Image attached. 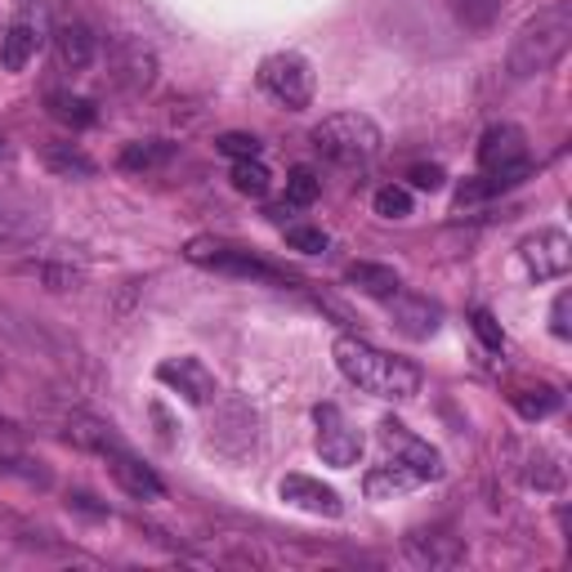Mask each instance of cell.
Returning <instances> with one entry per match:
<instances>
[{"instance_id":"1","label":"cell","mask_w":572,"mask_h":572,"mask_svg":"<svg viewBox=\"0 0 572 572\" xmlns=\"http://www.w3.org/2000/svg\"><path fill=\"white\" fill-rule=\"evenodd\" d=\"M332 358H336V367H341V376L349 385H358L363 394L385 398V403L416 398L421 394V381H425L416 363L394 358V354H385V349H376V345H367L358 336H341L336 349H332Z\"/></svg>"},{"instance_id":"2","label":"cell","mask_w":572,"mask_h":572,"mask_svg":"<svg viewBox=\"0 0 572 572\" xmlns=\"http://www.w3.org/2000/svg\"><path fill=\"white\" fill-rule=\"evenodd\" d=\"M572 46V10L563 6H545L536 10L510 41V55H505V68L514 81H527V77H541L550 72Z\"/></svg>"},{"instance_id":"3","label":"cell","mask_w":572,"mask_h":572,"mask_svg":"<svg viewBox=\"0 0 572 572\" xmlns=\"http://www.w3.org/2000/svg\"><path fill=\"white\" fill-rule=\"evenodd\" d=\"M381 144H385L381 126L363 112H336V117L314 126V148L332 166H367L381 152Z\"/></svg>"},{"instance_id":"4","label":"cell","mask_w":572,"mask_h":572,"mask_svg":"<svg viewBox=\"0 0 572 572\" xmlns=\"http://www.w3.org/2000/svg\"><path fill=\"white\" fill-rule=\"evenodd\" d=\"M50 41H55L50 0H19L10 23H6V37H0V68H6V72H23Z\"/></svg>"},{"instance_id":"5","label":"cell","mask_w":572,"mask_h":572,"mask_svg":"<svg viewBox=\"0 0 572 572\" xmlns=\"http://www.w3.org/2000/svg\"><path fill=\"white\" fill-rule=\"evenodd\" d=\"M259 90L268 99H277L282 108H309L314 103V68L305 55H292V50H282V55H268L259 63Z\"/></svg>"},{"instance_id":"6","label":"cell","mask_w":572,"mask_h":572,"mask_svg":"<svg viewBox=\"0 0 572 572\" xmlns=\"http://www.w3.org/2000/svg\"><path fill=\"white\" fill-rule=\"evenodd\" d=\"M184 255H188L193 264H201V268H215V273L255 277V282H273V286H292V277H286L282 268L264 264L259 255H250V250H241V246L215 241V237H197V241H188V250H184Z\"/></svg>"},{"instance_id":"7","label":"cell","mask_w":572,"mask_h":572,"mask_svg":"<svg viewBox=\"0 0 572 572\" xmlns=\"http://www.w3.org/2000/svg\"><path fill=\"white\" fill-rule=\"evenodd\" d=\"M314 425H318V456H323L327 465H336V470L358 465V456H363V434L345 421V412H341L336 403H318V407H314Z\"/></svg>"},{"instance_id":"8","label":"cell","mask_w":572,"mask_h":572,"mask_svg":"<svg viewBox=\"0 0 572 572\" xmlns=\"http://www.w3.org/2000/svg\"><path fill=\"white\" fill-rule=\"evenodd\" d=\"M259 438V416L246 398H228L219 412H215V425H210V447L224 452V456H246Z\"/></svg>"},{"instance_id":"9","label":"cell","mask_w":572,"mask_h":572,"mask_svg":"<svg viewBox=\"0 0 572 572\" xmlns=\"http://www.w3.org/2000/svg\"><path fill=\"white\" fill-rule=\"evenodd\" d=\"M519 259H523V268H527L532 282H554L572 264V241H568L563 228H541V233H532L519 246Z\"/></svg>"},{"instance_id":"10","label":"cell","mask_w":572,"mask_h":572,"mask_svg":"<svg viewBox=\"0 0 572 572\" xmlns=\"http://www.w3.org/2000/svg\"><path fill=\"white\" fill-rule=\"evenodd\" d=\"M157 381L175 394H184L193 407H206L219 398V385H215V372L201 363V358H166L157 367Z\"/></svg>"},{"instance_id":"11","label":"cell","mask_w":572,"mask_h":572,"mask_svg":"<svg viewBox=\"0 0 572 572\" xmlns=\"http://www.w3.org/2000/svg\"><path fill=\"white\" fill-rule=\"evenodd\" d=\"M103 461H108V474L117 479V487H121L126 496H135V501H161V496H166V483L157 479V470L144 465L126 443L108 447Z\"/></svg>"},{"instance_id":"12","label":"cell","mask_w":572,"mask_h":572,"mask_svg":"<svg viewBox=\"0 0 572 572\" xmlns=\"http://www.w3.org/2000/svg\"><path fill=\"white\" fill-rule=\"evenodd\" d=\"M479 166L483 170H527V135L510 121L501 126H487L483 139H479Z\"/></svg>"},{"instance_id":"13","label":"cell","mask_w":572,"mask_h":572,"mask_svg":"<svg viewBox=\"0 0 572 572\" xmlns=\"http://www.w3.org/2000/svg\"><path fill=\"white\" fill-rule=\"evenodd\" d=\"M381 443H385L398 461H407L425 483H438V479H443V456H438L425 438H416L403 421H381Z\"/></svg>"},{"instance_id":"14","label":"cell","mask_w":572,"mask_h":572,"mask_svg":"<svg viewBox=\"0 0 572 572\" xmlns=\"http://www.w3.org/2000/svg\"><path fill=\"white\" fill-rule=\"evenodd\" d=\"M277 492H282L286 505H296L305 514H318V519H341V510H345L341 492L327 487V483H318V479H309V474H286Z\"/></svg>"},{"instance_id":"15","label":"cell","mask_w":572,"mask_h":572,"mask_svg":"<svg viewBox=\"0 0 572 572\" xmlns=\"http://www.w3.org/2000/svg\"><path fill=\"white\" fill-rule=\"evenodd\" d=\"M389 318H394V327L407 341H430L438 332V323H443V309L434 300L412 296V292H403V286H398V292L389 296Z\"/></svg>"},{"instance_id":"16","label":"cell","mask_w":572,"mask_h":572,"mask_svg":"<svg viewBox=\"0 0 572 572\" xmlns=\"http://www.w3.org/2000/svg\"><path fill=\"white\" fill-rule=\"evenodd\" d=\"M55 55H59L63 72H86L99 59V37L86 23H68V28L55 32Z\"/></svg>"},{"instance_id":"17","label":"cell","mask_w":572,"mask_h":572,"mask_svg":"<svg viewBox=\"0 0 572 572\" xmlns=\"http://www.w3.org/2000/svg\"><path fill=\"white\" fill-rule=\"evenodd\" d=\"M407 559L421 568H456L465 559V545H461V536H447V532H412Z\"/></svg>"},{"instance_id":"18","label":"cell","mask_w":572,"mask_h":572,"mask_svg":"<svg viewBox=\"0 0 572 572\" xmlns=\"http://www.w3.org/2000/svg\"><path fill=\"white\" fill-rule=\"evenodd\" d=\"M416 487H425V479H421L407 461H398V456H389L385 465H376V470L363 479V492H367L372 501H389V496H403V492H416Z\"/></svg>"},{"instance_id":"19","label":"cell","mask_w":572,"mask_h":572,"mask_svg":"<svg viewBox=\"0 0 572 572\" xmlns=\"http://www.w3.org/2000/svg\"><path fill=\"white\" fill-rule=\"evenodd\" d=\"M46 228V215L37 201H19V197H6L0 193V237H14V241H28Z\"/></svg>"},{"instance_id":"20","label":"cell","mask_w":572,"mask_h":572,"mask_svg":"<svg viewBox=\"0 0 572 572\" xmlns=\"http://www.w3.org/2000/svg\"><path fill=\"white\" fill-rule=\"evenodd\" d=\"M152 72H157V59H152V50H144V46H135V41H126L121 50H117V86H126V90H148L152 86Z\"/></svg>"},{"instance_id":"21","label":"cell","mask_w":572,"mask_h":572,"mask_svg":"<svg viewBox=\"0 0 572 572\" xmlns=\"http://www.w3.org/2000/svg\"><path fill=\"white\" fill-rule=\"evenodd\" d=\"M175 144L170 139H135V144H126L121 148V170H130V175H148V170H161V166H170L175 161Z\"/></svg>"},{"instance_id":"22","label":"cell","mask_w":572,"mask_h":572,"mask_svg":"<svg viewBox=\"0 0 572 572\" xmlns=\"http://www.w3.org/2000/svg\"><path fill=\"white\" fill-rule=\"evenodd\" d=\"M345 277H349V286H358L363 296H376V300H389L398 286H403V277L389 268V264H367V259H358V264H349L345 268Z\"/></svg>"},{"instance_id":"23","label":"cell","mask_w":572,"mask_h":572,"mask_svg":"<svg viewBox=\"0 0 572 572\" xmlns=\"http://www.w3.org/2000/svg\"><path fill=\"white\" fill-rule=\"evenodd\" d=\"M519 474H523V483L536 487V492H559V487H563V461H559L550 447H527Z\"/></svg>"},{"instance_id":"24","label":"cell","mask_w":572,"mask_h":572,"mask_svg":"<svg viewBox=\"0 0 572 572\" xmlns=\"http://www.w3.org/2000/svg\"><path fill=\"white\" fill-rule=\"evenodd\" d=\"M447 10L465 32H487L505 14V0H447Z\"/></svg>"},{"instance_id":"25","label":"cell","mask_w":572,"mask_h":572,"mask_svg":"<svg viewBox=\"0 0 572 572\" xmlns=\"http://www.w3.org/2000/svg\"><path fill=\"white\" fill-rule=\"evenodd\" d=\"M46 166L55 170V175H63V179H90L99 166H95V157H86L81 148H72V144H46Z\"/></svg>"},{"instance_id":"26","label":"cell","mask_w":572,"mask_h":572,"mask_svg":"<svg viewBox=\"0 0 572 572\" xmlns=\"http://www.w3.org/2000/svg\"><path fill=\"white\" fill-rule=\"evenodd\" d=\"M559 403H563V394H559L554 385L514 389V412H519L523 421H545V416H554V412H559Z\"/></svg>"},{"instance_id":"27","label":"cell","mask_w":572,"mask_h":572,"mask_svg":"<svg viewBox=\"0 0 572 572\" xmlns=\"http://www.w3.org/2000/svg\"><path fill=\"white\" fill-rule=\"evenodd\" d=\"M50 117L55 121H63V126H77V130H86V126H95V108H90V99H81V95H68V90H55L50 99Z\"/></svg>"},{"instance_id":"28","label":"cell","mask_w":572,"mask_h":572,"mask_svg":"<svg viewBox=\"0 0 572 572\" xmlns=\"http://www.w3.org/2000/svg\"><path fill=\"white\" fill-rule=\"evenodd\" d=\"M233 188L241 193V197H268V188H273V175H268V166L259 161V157H246V161H233Z\"/></svg>"},{"instance_id":"29","label":"cell","mask_w":572,"mask_h":572,"mask_svg":"<svg viewBox=\"0 0 572 572\" xmlns=\"http://www.w3.org/2000/svg\"><path fill=\"white\" fill-rule=\"evenodd\" d=\"M323 197V179L309 166H296L286 175V206H314Z\"/></svg>"},{"instance_id":"30","label":"cell","mask_w":572,"mask_h":572,"mask_svg":"<svg viewBox=\"0 0 572 572\" xmlns=\"http://www.w3.org/2000/svg\"><path fill=\"white\" fill-rule=\"evenodd\" d=\"M372 206H376L381 219H407L412 215V193L403 184H385V188H376Z\"/></svg>"},{"instance_id":"31","label":"cell","mask_w":572,"mask_h":572,"mask_svg":"<svg viewBox=\"0 0 572 572\" xmlns=\"http://www.w3.org/2000/svg\"><path fill=\"white\" fill-rule=\"evenodd\" d=\"M286 241H292V250H305V255H323L332 246V237L314 224H286Z\"/></svg>"},{"instance_id":"32","label":"cell","mask_w":572,"mask_h":572,"mask_svg":"<svg viewBox=\"0 0 572 572\" xmlns=\"http://www.w3.org/2000/svg\"><path fill=\"white\" fill-rule=\"evenodd\" d=\"M259 139L255 135H241V130H228V135H219L215 139V152H224V157H233V161H246V157H259Z\"/></svg>"},{"instance_id":"33","label":"cell","mask_w":572,"mask_h":572,"mask_svg":"<svg viewBox=\"0 0 572 572\" xmlns=\"http://www.w3.org/2000/svg\"><path fill=\"white\" fill-rule=\"evenodd\" d=\"M474 332H479V341H483V349H492V354H501V345H505V332H501V323L487 314V309H474Z\"/></svg>"},{"instance_id":"34","label":"cell","mask_w":572,"mask_h":572,"mask_svg":"<svg viewBox=\"0 0 572 572\" xmlns=\"http://www.w3.org/2000/svg\"><path fill=\"white\" fill-rule=\"evenodd\" d=\"M23 273H32V277H46L55 292H68V286H77V273L72 268H50V264H23Z\"/></svg>"},{"instance_id":"35","label":"cell","mask_w":572,"mask_h":572,"mask_svg":"<svg viewBox=\"0 0 572 572\" xmlns=\"http://www.w3.org/2000/svg\"><path fill=\"white\" fill-rule=\"evenodd\" d=\"M407 179H412V188H421V193H438L447 175H443V166H412Z\"/></svg>"},{"instance_id":"36","label":"cell","mask_w":572,"mask_h":572,"mask_svg":"<svg viewBox=\"0 0 572 572\" xmlns=\"http://www.w3.org/2000/svg\"><path fill=\"white\" fill-rule=\"evenodd\" d=\"M568 314H572V296L563 292V296L554 300V309H550V332H554L559 341H568V336H572V323H568Z\"/></svg>"}]
</instances>
